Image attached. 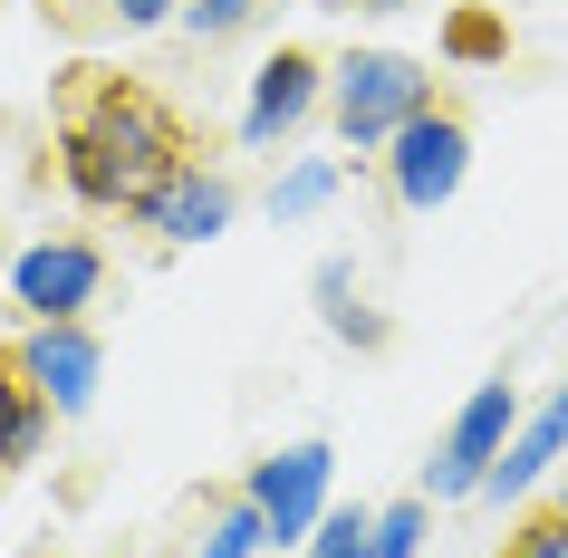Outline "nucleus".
<instances>
[{"label": "nucleus", "instance_id": "f257e3e1", "mask_svg": "<svg viewBox=\"0 0 568 558\" xmlns=\"http://www.w3.org/2000/svg\"><path fill=\"white\" fill-rule=\"evenodd\" d=\"M49 135H59V183L88 212H135L164 174L193 164V125L125 68H68Z\"/></svg>", "mask_w": 568, "mask_h": 558}, {"label": "nucleus", "instance_id": "f03ea898", "mask_svg": "<svg viewBox=\"0 0 568 558\" xmlns=\"http://www.w3.org/2000/svg\"><path fill=\"white\" fill-rule=\"evenodd\" d=\"M424 106H434V78H424L415 59H395V49H357V59L337 68V135L357 154L395 145Z\"/></svg>", "mask_w": 568, "mask_h": 558}, {"label": "nucleus", "instance_id": "7ed1b4c3", "mask_svg": "<svg viewBox=\"0 0 568 558\" xmlns=\"http://www.w3.org/2000/svg\"><path fill=\"white\" fill-rule=\"evenodd\" d=\"M463 164H473V125H463V106H453V97H434V106H424V116L386 145V183H395V203H405V212L453 203Z\"/></svg>", "mask_w": 568, "mask_h": 558}, {"label": "nucleus", "instance_id": "20e7f679", "mask_svg": "<svg viewBox=\"0 0 568 558\" xmlns=\"http://www.w3.org/2000/svg\"><path fill=\"white\" fill-rule=\"evenodd\" d=\"M510 434H520V385H510V376H491V385L473 395V405L453 414L444 453H434V491H444V500L481 491V481H491V463L510 453Z\"/></svg>", "mask_w": 568, "mask_h": 558}, {"label": "nucleus", "instance_id": "39448f33", "mask_svg": "<svg viewBox=\"0 0 568 558\" xmlns=\"http://www.w3.org/2000/svg\"><path fill=\"white\" fill-rule=\"evenodd\" d=\"M328 463H337L328 443H290V453H270V463L241 481V491L270 510V539H280V549H290V539H308V529L328 520V510H318V491H328Z\"/></svg>", "mask_w": 568, "mask_h": 558}, {"label": "nucleus", "instance_id": "423d86ee", "mask_svg": "<svg viewBox=\"0 0 568 558\" xmlns=\"http://www.w3.org/2000/svg\"><path fill=\"white\" fill-rule=\"evenodd\" d=\"M10 290H20V308H30V318H78V308L106 290V261H97L88 241H39V251H20Z\"/></svg>", "mask_w": 568, "mask_h": 558}, {"label": "nucleus", "instance_id": "0eeeda50", "mask_svg": "<svg viewBox=\"0 0 568 558\" xmlns=\"http://www.w3.org/2000/svg\"><path fill=\"white\" fill-rule=\"evenodd\" d=\"M125 222H135V232H154V241H212L222 222H232V183L203 174V154H193V164H183V174H164L145 203L125 212Z\"/></svg>", "mask_w": 568, "mask_h": 558}, {"label": "nucleus", "instance_id": "6e6552de", "mask_svg": "<svg viewBox=\"0 0 568 558\" xmlns=\"http://www.w3.org/2000/svg\"><path fill=\"white\" fill-rule=\"evenodd\" d=\"M20 356H30V385H39L59 414L88 405V395H97V366H106V347H97L78 318H39L30 337H20Z\"/></svg>", "mask_w": 568, "mask_h": 558}, {"label": "nucleus", "instance_id": "1a4fd4ad", "mask_svg": "<svg viewBox=\"0 0 568 558\" xmlns=\"http://www.w3.org/2000/svg\"><path fill=\"white\" fill-rule=\"evenodd\" d=\"M308 106H318V59H308V49L261 59V78H251V116H241V145H280V135H300Z\"/></svg>", "mask_w": 568, "mask_h": 558}, {"label": "nucleus", "instance_id": "9d476101", "mask_svg": "<svg viewBox=\"0 0 568 558\" xmlns=\"http://www.w3.org/2000/svg\"><path fill=\"white\" fill-rule=\"evenodd\" d=\"M49 414H59V405L30 385V356L0 337V471H20L39 443H49Z\"/></svg>", "mask_w": 568, "mask_h": 558}, {"label": "nucleus", "instance_id": "9b49d317", "mask_svg": "<svg viewBox=\"0 0 568 558\" xmlns=\"http://www.w3.org/2000/svg\"><path fill=\"white\" fill-rule=\"evenodd\" d=\"M559 453H568V385L530 414V424H520V434H510V453L491 463V481H481V491H501V500H510V491H530V481L559 463Z\"/></svg>", "mask_w": 568, "mask_h": 558}, {"label": "nucleus", "instance_id": "f8f14e48", "mask_svg": "<svg viewBox=\"0 0 568 558\" xmlns=\"http://www.w3.org/2000/svg\"><path fill=\"white\" fill-rule=\"evenodd\" d=\"M270 549V510L251 491L232 500V510H222V520H212V539H203V558H261Z\"/></svg>", "mask_w": 568, "mask_h": 558}, {"label": "nucleus", "instance_id": "ddd939ff", "mask_svg": "<svg viewBox=\"0 0 568 558\" xmlns=\"http://www.w3.org/2000/svg\"><path fill=\"white\" fill-rule=\"evenodd\" d=\"M501 558H568V510H559V500L520 510V529L501 539Z\"/></svg>", "mask_w": 568, "mask_h": 558}, {"label": "nucleus", "instance_id": "4468645a", "mask_svg": "<svg viewBox=\"0 0 568 558\" xmlns=\"http://www.w3.org/2000/svg\"><path fill=\"white\" fill-rule=\"evenodd\" d=\"M308 558H376V510H328Z\"/></svg>", "mask_w": 568, "mask_h": 558}, {"label": "nucleus", "instance_id": "2eb2a0df", "mask_svg": "<svg viewBox=\"0 0 568 558\" xmlns=\"http://www.w3.org/2000/svg\"><path fill=\"white\" fill-rule=\"evenodd\" d=\"M328 193H337V164H300V174L270 193V212H280V222H300V212H318Z\"/></svg>", "mask_w": 568, "mask_h": 558}, {"label": "nucleus", "instance_id": "dca6fc26", "mask_svg": "<svg viewBox=\"0 0 568 558\" xmlns=\"http://www.w3.org/2000/svg\"><path fill=\"white\" fill-rule=\"evenodd\" d=\"M318 298H328V327H337V337H357V347H376V337H386L376 318H357V308H347V261L318 270Z\"/></svg>", "mask_w": 568, "mask_h": 558}, {"label": "nucleus", "instance_id": "f3484780", "mask_svg": "<svg viewBox=\"0 0 568 558\" xmlns=\"http://www.w3.org/2000/svg\"><path fill=\"white\" fill-rule=\"evenodd\" d=\"M444 49H453V59H501V49H510V30L491 20V10H463V20L444 30Z\"/></svg>", "mask_w": 568, "mask_h": 558}, {"label": "nucleus", "instance_id": "a211bd4d", "mask_svg": "<svg viewBox=\"0 0 568 558\" xmlns=\"http://www.w3.org/2000/svg\"><path fill=\"white\" fill-rule=\"evenodd\" d=\"M415 539H424V500H386L376 510V558H415Z\"/></svg>", "mask_w": 568, "mask_h": 558}, {"label": "nucleus", "instance_id": "6ab92c4d", "mask_svg": "<svg viewBox=\"0 0 568 558\" xmlns=\"http://www.w3.org/2000/svg\"><path fill=\"white\" fill-rule=\"evenodd\" d=\"M251 10L261 0H193L183 20H193V39H232V30H251Z\"/></svg>", "mask_w": 568, "mask_h": 558}, {"label": "nucleus", "instance_id": "aec40b11", "mask_svg": "<svg viewBox=\"0 0 568 558\" xmlns=\"http://www.w3.org/2000/svg\"><path fill=\"white\" fill-rule=\"evenodd\" d=\"M164 10H174V0H116V20H125V30H145V20H164Z\"/></svg>", "mask_w": 568, "mask_h": 558}, {"label": "nucleus", "instance_id": "412c9836", "mask_svg": "<svg viewBox=\"0 0 568 558\" xmlns=\"http://www.w3.org/2000/svg\"><path fill=\"white\" fill-rule=\"evenodd\" d=\"M366 10H405V0H366Z\"/></svg>", "mask_w": 568, "mask_h": 558}]
</instances>
